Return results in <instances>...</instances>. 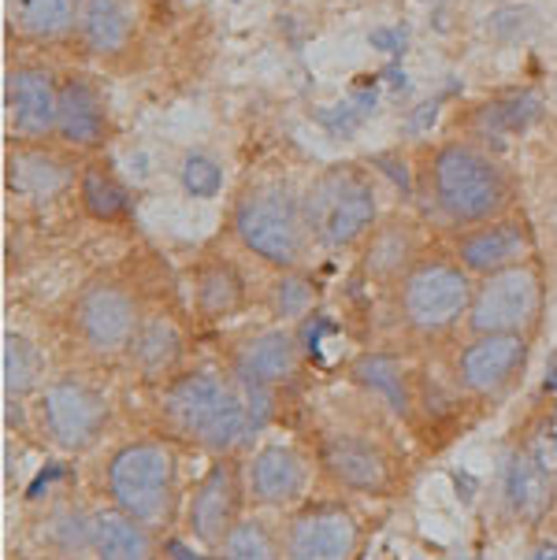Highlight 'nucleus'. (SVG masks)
Listing matches in <instances>:
<instances>
[{
  "mask_svg": "<svg viewBox=\"0 0 557 560\" xmlns=\"http://www.w3.org/2000/svg\"><path fill=\"white\" fill-rule=\"evenodd\" d=\"M428 189L442 220L461 231L498 220L513 201V183L506 167L472 141H446L431 153Z\"/></svg>",
  "mask_w": 557,
  "mask_h": 560,
  "instance_id": "f257e3e1",
  "label": "nucleus"
},
{
  "mask_svg": "<svg viewBox=\"0 0 557 560\" xmlns=\"http://www.w3.org/2000/svg\"><path fill=\"white\" fill-rule=\"evenodd\" d=\"M231 231L245 253L279 271H298L316 245L305 220V197L282 183L245 189L231 208Z\"/></svg>",
  "mask_w": 557,
  "mask_h": 560,
  "instance_id": "f03ea898",
  "label": "nucleus"
},
{
  "mask_svg": "<svg viewBox=\"0 0 557 560\" xmlns=\"http://www.w3.org/2000/svg\"><path fill=\"white\" fill-rule=\"evenodd\" d=\"M108 501L146 527H167L178 501V460L160 439L123 442L105 464Z\"/></svg>",
  "mask_w": 557,
  "mask_h": 560,
  "instance_id": "7ed1b4c3",
  "label": "nucleus"
},
{
  "mask_svg": "<svg viewBox=\"0 0 557 560\" xmlns=\"http://www.w3.org/2000/svg\"><path fill=\"white\" fill-rule=\"evenodd\" d=\"M398 290V316L413 335L439 338L468 316L472 308V271L457 256H420L409 271L394 282Z\"/></svg>",
  "mask_w": 557,
  "mask_h": 560,
  "instance_id": "20e7f679",
  "label": "nucleus"
},
{
  "mask_svg": "<svg viewBox=\"0 0 557 560\" xmlns=\"http://www.w3.org/2000/svg\"><path fill=\"white\" fill-rule=\"evenodd\" d=\"M305 220L313 242L324 249H353L375 231L380 205L375 186L361 167L338 164L327 167L313 186L305 189Z\"/></svg>",
  "mask_w": 557,
  "mask_h": 560,
  "instance_id": "39448f33",
  "label": "nucleus"
},
{
  "mask_svg": "<svg viewBox=\"0 0 557 560\" xmlns=\"http://www.w3.org/2000/svg\"><path fill=\"white\" fill-rule=\"evenodd\" d=\"M543 316V275L532 260L479 279L468 308L472 335H532Z\"/></svg>",
  "mask_w": 557,
  "mask_h": 560,
  "instance_id": "423d86ee",
  "label": "nucleus"
},
{
  "mask_svg": "<svg viewBox=\"0 0 557 560\" xmlns=\"http://www.w3.org/2000/svg\"><path fill=\"white\" fill-rule=\"evenodd\" d=\"M112 420L108 397L90 386L86 378L60 375L42 386L37 397V423L45 439L63 453H86L101 442L105 427Z\"/></svg>",
  "mask_w": 557,
  "mask_h": 560,
  "instance_id": "0eeeda50",
  "label": "nucleus"
},
{
  "mask_svg": "<svg viewBox=\"0 0 557 560\" xmlns=\"http://www.w3.org/2000/svg\"><path fill=\"white\" fill-rule=\"evenodd\" d=\"M141 316L146 312H141L135 290H127L116 279H93L71 301V335L93 357H119L127 353Z\"/></svg>",
  "mask_w": 557,
  "mask_h": 560,
  "instance_id": "6e6552de",
  "label": "nucleus"
},
{
  "mask_svg": "<svg viewBox=\"0 0 557 560\" xmlns=\"http://www.w3.org/2000/svg\"><path fill=\"white\" fill-rule=\"evenodd\" d=\"M316 464L338 490L386 498L398 482L391 453L357 431H324L316 442Z\"/></svg>",
  "mask_w": 557,
  "mask_h": 560,
  "instance_id": "1a4fd4ad",
  "label": "nucleus"
},
{
  "mask_svg": "<svg viewBox=\"0 0 557 560\" xmlns=\"http://www.w3.org/2000/svg\"><path fill=\"white\" fill-rule=\"evenodd\" d=\"M361 549V524L343 501H301L282 530V557L346 560Z\"/></svg>",
  "mask_w": 557,
  "mask_h": 560,
  "instance_id": "9d476101",
  "label": "nucleus"
},
{
  "mask_svg": "<svg viewBox=\"0 0 557 560\" xmlns=\"http://www.w3.org/2000/svg\"><path fill=\"white\" fill-rule=\"evenodd\" d=\"M527 335H472L453 357V383L468 397H502L527 368Z\"/></svg>",
  "mask_w": 557,
  "mask_h": 560,
  "instance_id": "9b49d317",
  "label": "nucleus"
},
{
  "mask_svg": "<svg viewBox=\"0 0 557 560\" xmlns=\"http://www.w3.org/2000/svg\"><path fill=\"white\" fill-rule=\"evenodd\" d=\"M245 501H250V490H245L242 468L234 460L220 457L194 487V498L186 505V530L205 549H220L223 538L231 535V527L242 520Z\"/></svg>",
  "mask_w": 557,
  "mask_h": 560,
  "instance_id": "f8f14e48",
  "label": "nucleus"
},
{
  "mask_svg": "<svg viewBox=\"0 0 557 560\" xmlns=\"http://www.w3.org/2000/svg\"><path fill=\"white\" fill-rule=\"evenodd\" d=\"M313 464L290 442H268L245 464V490L260 509H294L309 498Z\"/></svg>",
  "mask_w": 557,
  "mask_h": 560,
  "instance_id": "ddd939ff",
  "label": "nucleus"
},
{
  "mask_svg": "<svg viewBox=\"0 0 557 560\" xmlns=\"http://www.w3.org/2000/svg\"><path fill=\"white\" fill-rule=\"evenodd\" d=\"M8 127L19 141H45L56 138V119H60V82L49 68L23 63L8 71L4 85Z\"/></svg>",
  "mask_w": 557,
  "mask_h": 560,
  "instance_id": "4468645a",
  "label": "nucleus"
},
{
  "mask_svg": "<svg viewBox=\"0 0 557 560\" xmlns=\"http://www.w3.org/2000/svg\"><path fill=\"white\" fill-rule=\"evenodd\" d=\"M453 256L472 271V275H490L502 271L509 264H521L532 256V231L524 226V220H509V215H498V220L465 226L453 242Z\"/></svg>",
  "mask_w": 557,
  "mask_h": 560,
  "instance_id": "2eb2a0df",
  "label": "nucleus"
},
{
  "mask_svg": "<svg viewBox=\"0 0 557 560\" xmlns=\"http://www.w3.org/2000/svg\"><path fill=\"white\" fill-rule=\"evenodd\" d=\"M231 386L212 372H178L167 378L164 397H160V420L178 439L201 442L205 427H209L216 405Z\"/></svg>",
  "mask_w": 557,
  "mask_h": 560,
  "instance_id": "dca6fc26",
  "label": "nucleus"
},
{
  "mask_svg": "<svg viewBox=\"0 0 557 560\" xmlns=\"http://www.w3.org/2000/svg\"><path fill=\"white\" fill-rule=\"evenodd\" d=\"M56 138L71 149H101L108 138V108L101 90L86 74H68L60 82V119Z\"/></svg>",
  "mask_w": 557,
  "mask_h": 560,
  "instance_id": "f3484780",
  "label": "nucleus"
},
{
  "mask_svg": "<svg viewBox=\"0 0 557 560\" xmlns=\"http://www.w3.org/2000/svg\"><path fill=\"white\" fill-rule=\"evenodd\" d=\"M301 372V346L290 330H260L253 335L234 357V375L242 378V386H264V390H276V386L290 383Z\"/></svg>",
  "mask_w": 557,
  "mask_h": 560,
  "instance_id": "a211bd4d",
  "label": "nucleus"
},
{
  "mask_svg": "<svg viewBox=\"0 0 557 560\" xmlns=\"http://www.w3.org/2000/svg\"><path fill=\"white\" fill-rule=\"evenodd\" d=\"M74 183V167L37 141H19L8 153V189L31 201H49Z\"/></svg>",
  "mask_w": 557,
  "mask_h": 560,
  "instance_id": "6ab92c4d",
  "label": "nucleus"
},
{
  "mask_svg": "<svg viewBox=\"0 0 557 560\" xmlns=\"http://www.w3.org/2000/svg\"><path fill=\"white\" fill-rule=\"evenodd\" d=\"M417 260H420V234L409 220L375 223V231L364 238L361 271L372 282L394 287Z\"/></svg>",
  "mask_w": 557,
  "mask_h": 560,
  "instance_id": "aec40b11",
  "label": "nucleus"
},
{
  "mask_svg": "<svg viewBox=\"0 0 557 560\" xmlns=\"http://www.w3.org/2000/svg\"><path fill=\"white\" fill-rule=\"evenodd\" d=\"M502 501L513 512V520H521L527 527H539L546 520V512L554 505V490L550 476L532 453L517 450L502 468Z\"/></svg>",
  "mask_w": 557,
  "mask_h": 560,
  "instance_id": "412c9836",
  "label": "nucleus"
},
{
  "mask_svg": "<svg viewBox=\"0 0 557 560\" xmlns=\"http://www.w3.org/2000/svg\"><path fill=\"white\" fill-rule=\"evenodd\" d=\"M127 357L135 372L149 383L172 378L183 364V330L167 316H141L135 338L127 346Z\"/></svg>",
  "mask_w": 557,
  "mask_h": 560,
  "instance_id": "4be33fe9",
  "label": "nucleus"
},
{
  "mask_svg": "<svg viewBox=\"0 0 557 560\" xmlns=\"http://www.w3.org/2000/svg\"><path fill=\"white\" fill-rule=\"evenodd\" d=\"M79 37L97 56L123 52L135 37V0H82Z\"/></svg>",
  "mask_w": 557,
  "mask_h": 560,
  "instance_id": "5701e85b",
  "label": "nucleus"
},
{
  "mask_svg": "<svg viewBox=\"0 0 557 560\" xmlns=\"http://www.w3.org/2000/svg\"><path fill=\"white\" fill-rule=\"evenodd\" d=\"M194 305L201 319H227L245 308V279L223 256H205L194 268Z\"/></svg>",
  "mask_w": 557,
  "mask_h": 560,
  "instance_id": "b1692460",
  "label": "nucleus"
},
{
  "mask_svg": "<svg viewBox=\"0 0 557 560\" xmlns=\"http://www.w3.org/2000/svg\"><path fill=\"white\" fill-rule=\"evenodd\" d=\"M90 553L105 557V560H141L153 557V527H146L141 520L127 516L123 509H105L93 512V549Z\"/></svg>",
  "mask_w": 557,
  "mask_h": 560,
  "instance_id": "393cba45",
  "label": "nucleus"
},
{
  "mask_svg": "<svg viewBox=\"0 0 557 560\" xmlns=\"http://www.w3.org/2000/svg\"><path fill=\"white\" fill-rule=\"evenodd\" d=\"M349 375H353L357 386H364L368 394L380 397V401L391 408V412H398L402 420H409V416H413L409 372L402 368L398 357H391V353H364V357L353 360Z\"/></svg>",
  "mask_w": 557,
  "mask_h": 560,
  "instance_id": "a878e982",
  "label": "nucleus"
},
{
  "mask_svg": "<svg viewBox=\"0 0 557 560\" xmlns=\"http://www.w3.org/2000/svg\"><path fill=\"white\" fill-rule=\"evenodd\" d=\"M82 0H12V23L34 42H60L79 31Z\"/></svg>",
  "mask_w": 557,
  "mask_h": 560,
  "instance_id": "bb28decb",
  "label": "nucleus"
},
{
  "mask_svg": "<svg viewBox=\"0 0 557 560\" xmlns=\"http://www.w3.org/2000/svg\"><path fill=\"white\" fill-rule=\"evenodd\" d=\"M79 201L101 223H119L130 215V194L116 178V171L93 160L79 171Z\"/></svg>",
  "mask_w": 557,
  "mask_h": 560,
  "instance_id": "cd10ccee",
  "label": "nucleus"
},
{
  "mask_svg": "<svg viewBox=\"0 0 557 560\" xmlns=\"http://www.w3.org/2000/svg\"><path fill=\"white\" fill-rule=\"evenodd\" d=\"M45 383V357L31 338L4 335V390L8 397H26L42 390Z\"/></svg>",
  "mask_w": 557,
  "mask_h": 560,
  "instance_id": "c85d7f7f",
  "label": "nucleus"
},
{
  "mask_svg": "<svg viewBox=\"0 0 557 560\" xmlns=\"http://www.w3.org/2000/svg\"><path fill=\"white\" fill-rule=\"evenodd\" d=\"M223 557H234V560H268V557H282V538L271 530L264 520L250 516V520H239L231 527V535L223 538L220 546Z\"/></svg>",
  "mask_w": 557,
  "mask_h": 560,
  "instance_id": "c756f323",
  "label": "nucleus"
},
{
  "mask_svg": "<svg viewBox=\"0 0 557 560\" xmlns=\"http://www.w3.org/2000/svg\"><path fill=\"white\" fill-rule=\"evenodd\" d=\"M535 116H539V101L532 93H517V97L484 104L476 112V127L484 135H513V130H524Z\"/></svg>",
  "mask_w": 557,
  "mask_h": 560,
  "instance_id": "7c9ffc66",
  "label": "nucleus"
},
{
  "mask_svg": "<svg viewBox=\"0 0 557 560\" xmlns=\"http://www.w3.org/2000/svg\"><path fill=\"white\" fill-rule=\"evenodd\" d=\"M42 538L56 553H82V549H93V516H86V512H79V509H60L45 520Z\"/></svg>",
  "mask_w": 557,
  "mask_h": 560,
  "instance_id": "2f4dec72",
  "label": "nucleus"
},
{
  "mask_svg": "<svg viewBox=\"0 0 557 560\" xmlns=\"http://www.w3.org/2000/svg\"><path fill=\"white\" fill-rule=\"evenodd\" d=\"M316 301V290L309 279H301L298 271H282V279L271 287V312H276L279 319H301L309 316V308H313Z\"/></svg>",
  "mask_w": 557,
  "mask_h": 560,
  "instance_id": "473e14b6",
  "label": "nucleus"
},
{
  "mask_svg": "<svg viewBox=\"0 0 557 560\" xmlns=\"http://www.w3.org/2000/svg\"><path fill=\"white\" fill-rule=\"evenodd\" d=\"M220 186H223V175H220V167H216V160L201 156V153L186 156V164H183V189L186 194L190 197H216L220 194Z\"/></svg>",
  "mask_w": 557,
  "mask_h": 560,
  "instance_id": "72a5a7b5",
  "label": "nucleus"
},
{
  "mask_svg": "<svg viewBox=\"0 0 557 560\" xmlns=\"http://www.w3.org/2000/svg\"><path fill=\"white\" fill-rule=\"evenodd\" d=\"M535 557H557V542H546V546H539V553Z\"/></svg>",
  "mask_w": 557,
  "mask_h": 560,
  "instance_id": "f704fd0d",
  "label": "nucleus"
}]
</instances>
